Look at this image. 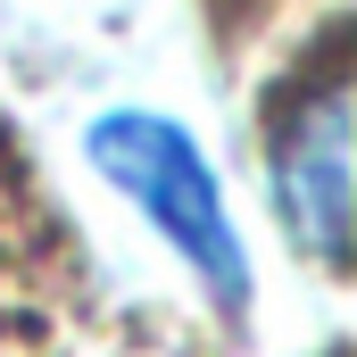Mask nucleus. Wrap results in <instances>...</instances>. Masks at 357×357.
I'll list each match as a JSON object with an SVG mask.
<instances>
[{"label":"nucleus","instance_id":"nucleus-1","mask_svg":"<svg viewBox=\"0 0 357 357\" xmlns=\"http://www.w3.org/2000/svg\"><path fill=\"white\" fill-rule=\"evenodd\" d=\"M84 150H91V167L183 250V266L216 291V307L241 316V307H250V258H241V233H233V216H225V191L208 175L199 142L183 133L175 116L116 108V116H100L84 133Z\"/></svg>","mask_w":357,"mask_h":357},{"label":"nucleus","instance_id":"nucleus-2","mask_svg":"<svg viewBox=\"0 0 357 357\" xmlns=\"http://www.w3.org/2000/svg\"><path fill=\"white\" fill-rule=\"evenodd\" d=\"M266 199L282 233L333 274L349 258V75L324 67L266 133Z\"/></svg>","mask_w":357,"mask_h":357}]
</instances>
